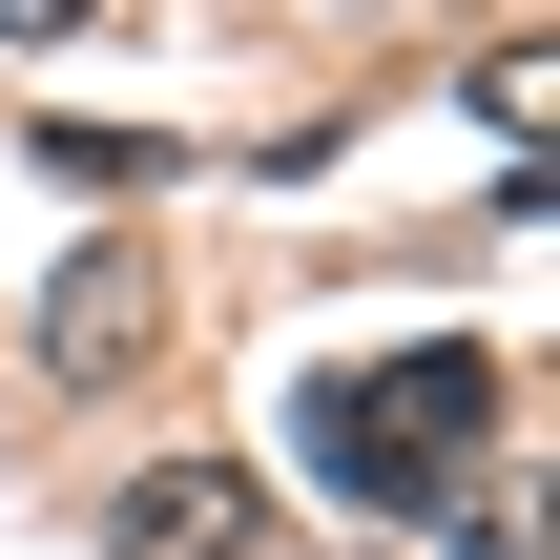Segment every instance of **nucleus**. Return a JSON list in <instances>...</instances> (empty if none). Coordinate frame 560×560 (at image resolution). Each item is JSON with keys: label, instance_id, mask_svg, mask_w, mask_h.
I'll use <instances>...</instances> for the list:
<instances>
[{"label": "nucleus", "instance_id": "f257e3e1", "mask_svg": "<svg viewBox=\"0 0 560 560\" xmlns=\"http://www.w3.org/2000/svg\"><path fill=\"white\" fill-rule=\"evenodd\" d=\"M291 436L332 457V499L436 520V499L499 457V353H478V332H436V353H353V374H312V416H291Z\"/></svg>", "mask_w": 560, "mask_h": 560}, {"label": "nucleus", "instance_id": "f03ea898", "mask_svg": "<svg viewBox=\"0 0 560 560\" xmlns=\"http://www.w3.org/2000/svg\"><path fill=\"white\" fill-rule=\"evenodd\" d=\"M249 540H270V478L249 457H145L104 499V560H249Z\"/></svg>", "mask_w": 560, "mask_h": 560}, {"label": "nucleus", "instance_id": "7ed1b4c3", "mask_svg": "<svg viewBox=\"0 0 560 560\" xmlns=\"http://www.w3.org/2000/svg\"><path fill=\"white\" fill-rule=\"evenodd\" d=\"M125 353H145V270H125V249H83V270H62V312H42V374H125Z\"/></svg>", "mask_w": 560, "mask_h": 560}, {"label": "nucleus", "instance_id": "20e7f679", "mask_svg": "<svg viewBox=\"0 0 560 560\" xmlns=\"http://www.w3.org/2000/svg\"><path fill=\"white\" fill-rule=\"evenodd\" d=\"M62 21H83V0H0V42H62Z\"/></svg>", "mask_w": 560, "mask_h": 560}]
</instances>
